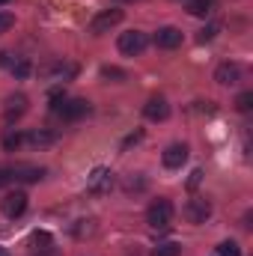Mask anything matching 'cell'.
<instances>
[{"label":"cell","instance_id":"1","mask_svg":"<svg viewBox=\"0 0 253 256\" xmlns=\"http://www.w3.org/2000/svg\"><path fill=\"white\" fill-rule=\"evenodd\" d=\"M173 202L170 200H164V196H158L149 208H146V224L152 226V230H167L170 224H173Z\"/></svg>","mask_w":253,"mask_h":256},{"label":"cell","instance_id":"2","mask_svg":"<svg viewBox=\"0 0 253 256\" xmlns=\"http://www.w3.org/2000/svg\"><path fill=\"white\" fill-rule=\"evenodd\" d=\"M114 170H108V167H92V173L86 176V194H92V196H104V194L114 191Z\"/></svg>","mask_w":253,"mask_h":256},{"label":"cell","instance_id":"3","mask_svg":"<svg viewBox=\"0 0 253 256\" xmlns=\"http://www.w3.org/2000/svg\"><path fill=\"white\" fill-rule=\"evenodd\" d=\"M120 54H126V57H137V54H143L146 51V45H149V36L146 33H140V30H128L120 36Z\"/></svg>","mask_w":253,"mask_h":256},{"label":"cell","instance_id":"4","mask_svg":"<svg viewBox=\"0 0 253 256\" xmlns=\"http://www.w3.org/2000/svg\"><path fill=\"white\" fill-rule=\"evenodd\" d=\"M120 21H122V9H104V12H98V15L90 21V33H92V36L110 33Z\"/></svg>","mask_w":253,"mask_h":256},{"label":"cell","instance_id":"5","mask_svg":"<svg viewBox=\"0 0 253 256\" xmlns=\"http://www.w3.org/2000/svg\"><path fill=\"white\" fill-rule=\"evenodd\" d=\"M90 114V102L86 98H66L63 104L57 108V116L63 120V122H78V120H84Z\"/></svg>","mask_w":253,"mask_h":256},{"label":"cell","instance_id":"6","mask_svg":"<svg viewBox=\"0 0 253 256\" xmlns=\"http://www.w3.org/2000/svg\"><path fill=\"white\" fill-rule=\"evenodd\" d=\"M182 214H185L188 224H206L212 218V202L202 200V196H194V200H188V206L182 208Z\"/></svg>","mask_w":253,"mask_h":256},{"label":"cell","instance_id":"7","mask_svg":"<svg viewBox=\"0 0 253 256\" xmlns=\"http://www.w3.org/2000/svg\"><path fill=\"white\" fill-rule=\"evenodd\" d=\"M27 194L24 191H12V194H6L3 196V202H0V212L9 218V220H15V218H21L24 212H27Z\"/></svg>","mask_w":253,"mask_h":256},{"label":"cell","instance_id":"8","mask_svg":"<svg viewBox=\"0 0 253 256\" xmlns=\"http://www.w3.org/2000/svg\"><path fill=\"white\" fill-rule=\"evenodd\" d=\"M185 161H188V146H185V143H170V146L164 149V155H161V164H164L167 170H182Z\"/></svg>","mask_w":253,"mask_h":256},{"label":"cell","instance_id":"9","mask_svg":"<svg viewBox=\"0 0 253 256\" xmlns=\"http://www.w3.org/2000/svg\"><path fill=\"white\" fill-rule=\"evenodd\" d=\"M214 80H218L220 86H236V84L242 80V66L232 63V60L220 63L218 68H214Z\"/></svg>","mask_w":253,"mask_h":256},{"label":"cell","instance_id":"10","mask_svg":"<svg viewBox=\"0 0 253 256\" xmlns=\"http://www.w3.org/2000/svg\"><path fill=\"white\" fill-rule=\"evenodd\" d=\"M152 42H155L158 48H164V51H173V48L182 45V30H179V27H158V33H155Z\"/></svg>","mask_w":253,"mask_h":256},{"label":"cell","instance_id":"11","mask_svg":"<svg viewBox=\"0 0 253 256\" xmlns=\"http://www.w3.org/2000/svg\"><path fill=\"white\" fill-rule=\"evenodd\" d=\"M143 116L152 120V122H164V120L170 116V104H167V98H161V96L149 98V102L143 104Z\"/></svg>","mask_w":253,"mask_h":256},{"label":"cell","instance_id":"12","mask_svg":"<svg viewBox=\"0 0 253 256\" xmlns=\"http://www.w3.org/2000/svg\"><path fill=\"white\" fill-rule=\"evenodd\" d=\"M12 173H15V182H39L45 176V170L36 164H15Z\"/></svg>","mask_w":253,"mask_h":256},{"label":"cell","instance_id":"13","mask_svg":"<svg viewBox=\"0 0 253 256\" xmlns=\"http://www.w3.org/2000/svg\"><path fill=\"white\" fill-rule=\"evenodd\" d=\"M9 108H6V122H15V120H21L24 114H27V96H9V102H6Z\"/></svg>","mask_w":253,"mask_h":256},{"label":"cell","instance_id":"14","mask_svg":"<svg viewBox=\"0 0 253 256\" xmlns=\"http://www.w3.org/2000/svg\"><path fill=\"white\" fill-rule=\"evenodd\" d=\"M24 140H27L30 146H36V149H42V146H51V143L57 140V134H54V131H48V128H36V131H30Z\"/></svg>","mask_w":253,"mask_h":256},{"label":"cell","instance_id":"15","mask_svg":"<svg viewBox=\"0 0 253 256\" xmlns=\"http://www.w3.org/2000/svg\"><path fill=\"white\" fill-rule=\"evenodd\" d=\"M9 72H12V78H15V80H27V78H30V72H33V66H30V60L18 57V60H12V63H9Z\"/></svg>","mask_w":253,"mask_h":256},{"label":"cell","instance_id":"16","mask_svg":"<svg viewBox=\"0 0 253 256\" xmlns=\"http://www.w3.org/2000/svg\"><path fill=\"white\" fill-rule=\"evenodd\" d=\"M214 3H218V0H188V12L194 18H206V15L214 9Z\"/></svg>","mask_w":253,"mask_h":256},{"label":"cell","instance_id":"17","mask_svg":"<svg viewBox=\"0 0 253 256\" xmlns=\"http://www.w3.org/2000/svg\"><path fill=\"white\" fill-rule=\"evenodd\" d=\"M48 74H51V78H57V80H68V78H74V74H78V66L57 63V66H51V68H48Z\"/></svg>","mask_w":253,"mask_h":256},{"label":"cell","instance_id":"18","mask_svg":"<svg viewBox=\"0 0 253 256\" xmlns=\"http://www.w3.org/2000/svg\"><path fill=\"white\" fill-rule=\"evenodd\" d=\"M21 143H24V134H21V131H6V134H3V149H6V152H15Z\"/></svg>","mask_w":253,"mask_h":256},{"label":"cell","instance_id":"19","mask_svg":"<svg viewBox=\"0 0 253 256\" xmlns=\"http://www.w3.org/2000/svg\"><path fill=\"white\" fill-rule=\"evenodd\" d=\"M179 254H182V244H176V242H161L152 250V256H179Z\"/></svg>","mask_w":253,"mask_h":256},{"label":"cell","instance_id":"20","mask_svg":"<svg viewBox=\"0 0 253 256\" xmlns=\"http://www.w3.org/2000/svg\"><path fill=\"white\" fill-rule=\"evenodd\" d=\"M102 78H108V80H116V84H120V80H126L128 74L122 72V68H116V66H104V68H102Z\"/></svg>","mask_w":253,"mask_h":256},{"label":"cell","instance_id":"21","mask_svg":"<svg viewBox=\"0 0 253 256\" xmlns=\"http://www.w3.org/2000/svg\"><path fill=\"white\" fill-rule=\"evenodd\" d=\"M126 191H128V194H140V191H146V179H143L140 173H137V176H131V179L126 182Z\"/></svg>","mask_w":253,"mask_h":256},{"label":"cell","instance_id":"22","mask_svg":"<svg viewBox=\"0 0 253 256\" xmlns=\"http://www.w3.org/2000/svg\"><path fill=\"white\" fill-rule=\"evenodd\" d=\"M218 256H242V248L236 242H220L218 244Z\"/></svg>","mask_w":253,"mask_h":256},{"label":"cell","instance_id":"23","mask_svg":"<svg viewBox=\"0 0 253 256\" xmlns=\"http://www.w3.org/2000/svg\"><path fill=\"white\" fill-rule=\"evenodd\" d=\"M236 108L242 110V114H250V108H253V92L248 90V92H242L238 98H236Z\"/></svg>","mask_w":253,"mask_h":256},{"label":"cell","instance_id":"24","mask_svg":"<svg viewBox=\"0 0 253 256\" xmlns=\"http://www.w3.org/2000/svg\"><path fill=\"white\" fill-rule=\"evenodd\" d=\"M30 242H33L39 250H42V248H51V236H48V232H42V230H36V232L30 236Z\"/></svg>","mask_w":253,"mask_h":256},{"label":"cell","instance_id":"25","mask_svg":"<svg viewBox=\"0 0 253 256\" xmlns=\"http://www.w3.org/2000/svg\"><path fill=\"white\" fill-rule=\"evenodd\" d=\"M218 30H220L218 24H208V27H202V30H200V36H196V42H212V39L218 36Z\"/></svg>","mask_w":253,"mask_h":256},{"label":"cell","instance_id":"26","mask_svg":"<svg viewBox=\"0 0 253 256\" xmlns=\"http://www.w3.org/2000/svg\"><path fill=\"white\" fill-rule=\"evenodd\" d=\"M12 24H15V15L0 9V33H9V30H12Z\"/></svg>","mask_w":253,"mask_h":256},{"label":"cell","instance_id":"27","mask_svg":"<svg viewBox=\"0 0 253 256\" xmlns=\"http://www.w3.org/2000/svg\"><path fill=\"white\" fill-rule=\"evenodd\" d=\"M9 182H15V173H12V167H0V188H6Z\"/></svg>","mask_w":253,"mask_h":256},{"label":"cell","instance_id":"28","mask_svg":"<svg viewBox=\"0 0 253 256\" xmlns=\"http://www.w3.org/2000/svg\"><path fill=\"white\" fill-rule=\"evenodd\" d=\"M200 179H202V170H194V173H190V179H188V188H196V185H200Z\"/></svg>","mask_w":253,"mask_h":256},{"label":"cell","instance_id":"29","mask_svg":"<svg viewBox=\"0 0 253 256\" xmlns=\"http://www.w3.org/2000/svg\"><path fill=\"white\" fill-rule=\"evenodd\" d=\"M140 137H143V134H140V131H134V134H131V137H126V140H122V149H128V146H131V143H137V140H140Z\"/></svg>","mask_w":253,"mask_h":256},{"label":"cell","instance_id":"30","mask_svg":"<svg viewBox=\"0 0 253 256\" xmlns=\"http://www.w3.org/2000/svg\"><path fill=\"white\" fill-rule=\"evenodd\" d=\"M33 256H60V250H54V248H42L39 254H33Z\"/></svg>","mask_w":253,"mask_h":256},{"label":"cell","instance_id":"31","mask_svg":"<svg viewBox=\"0 0 253 256\" xmlns=\"http://www.w3.org/2000/svg\"><path fill=\"white\" fill-rule=\"evenodd\" d=\"M12 63V54H6V51H0V66H9Z\"/></svg>","mask_w":253,"mask_h":256},{"label":"cell","instance_id":"32","mask_svg":"<svg viewBox=\"0 0 253 256\" xmlns=\"http://www.w3.org/2000/svg\"><path fill=\"white\" fill-rule=\"evenodd\" d=\"M116 3H134V0H116Z\"/></svg>","mask_w":253,"mask_h":256},{"label":"cell","instance_id":"33","mask_svg":"<svg viewBox=\"0 0 253 256\" xmlns=\"http://www.w3.org/2000/svg\"><path fill=\"white\" fill-rule=\"evenodd\" d=\"M0 256H9V254H6V250H3V248H0Z\"/></svg>","mask_w":253,"mask_h":256},{"label":"cell","instance_id":"34","mask_svg":"<svg viewBox=\"0 0 253 256\" xmlns=\"http://www.w3.org/2000/svg\"><path fill=\"white\" fill-rule=\"evenodd\" d=\"M3 3H9V0H0V6H3Z\"/></svg>","mask_w":253,"mask_h":256}]
</instances>
